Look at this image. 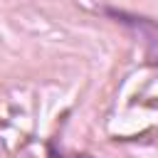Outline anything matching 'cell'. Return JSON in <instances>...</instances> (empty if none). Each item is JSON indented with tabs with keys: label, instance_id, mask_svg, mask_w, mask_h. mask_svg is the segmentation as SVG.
Here are the masks:
<instances>
[{
	"label": "cell",
	"instance_id": "cell-2",
	"mask_svg": "<svg viewBox=\"0 0 158 158\" xmlns=\"http://www.w3.org/2000/svg\"><path fill=\"white\" fill-rule=\"evenodd\" d=\"M49 158H94V156H86V153H79V156H67V153L57 151L54 146H49Z\"/></svg>",
	"mask_w": 158,
	"mask_h": 158
},
{
	"label": "cell",
	"instance_id": "cell-1",
	"mask_svg": "<svg viewBox=\"0 0 158 158\" xmlns=\"http://www.w3.org/2000/svg\"><path fill=\"white\" fill-rule=\"evenodd\" d=\"M104 12L111 15V17H116L126 27L141 32V37L146 40V54H148V59L153 64H158V22H153L148 17H141V15H128L123 10H111V7H106Z\"/></svg>",
	"mask_w": 158,
	"mask_h": 158
}]
</instances>
